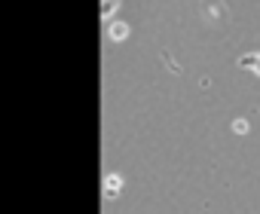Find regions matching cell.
<instances>
[{
    "instance_id": "cell-2",
    "label": "cell",
    "mask_w": 260,
    "mask_h": 214,
    "mask_svg": "<svg viewBox=\"0 0 260 214\" xmlns=\"http://www.w3.org/2000/svg\"><path fill=\"white\" fill-rule=\"evenodd\" d=\"M116 190H119V177H116V174H110V177H107V187H104L107 199H113V196H116Z\"/></svg>"
},
{
    "instance_id": "cell-5",
    "label": "cell",
    "mask_w": 260,
    "mask_h": 214,
    "mask_svg": "<svg viewBox=\"0 0 260 214\" xmlns=\"http://www.w3.org/2000/svg\"><path fill=\"white\" fill-rule=\"evenodd\" d=\"M233 129L242 135V132H248V123H245V120H236V123H233Z\"/></svg>"
},
{
    "instance_id": "cell-1",
    "label": "cell",
    "mask_w": 260,
    "mask_h": 214,
    "mask_svg": "<svg viewBox=\"0 0 260 214\" xmlns=\"http://www.w3.org/2000/svg\"><path fill=\"white\" fill-rule=\"evenodd\" d=\"M239 67L254 70V74L260 77V52H254V55H242V58H239Z\"/></svg>"
},
{
    "instance_id": "cell-3",
    "label": "cell",
    "mask_w": 260,
    "mask_h": 214,
    "mask_svg": "<svg viewBox=\"0 0 260 214\" xmlns=\"http://www.w3.org/2000/svg\"><path fill=\"white\" fill-rule=\"evenodd\" d=\"M125 34H128V28H125L122 22H116V25H110V37H113V40H122Z\"/></svg>"
},
{
    "instance_id": "cell-4",
    "label": "cell",
    "mask_w": 260,
    "mask_h": 214,
    "mask_svg": "<svg viewBox=\"0 0 260 214\" xmlns=\"http://www.w3.org/2000/svg\"><path fill=\"white\" fill-rule=\"evenodd\" d=\"M113 10H116V0H104V7H101V16H104V19H110V16H113Z\"/></svg>"
}]
</instances>
